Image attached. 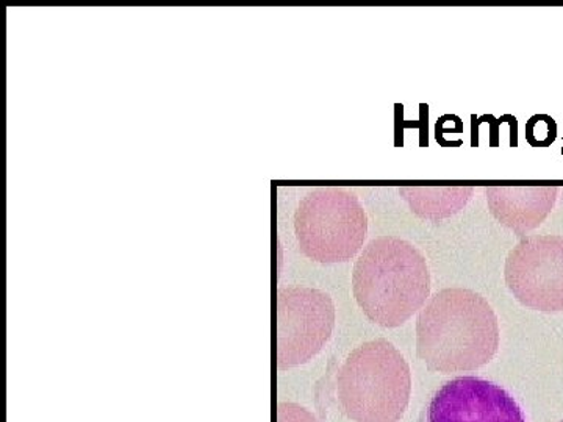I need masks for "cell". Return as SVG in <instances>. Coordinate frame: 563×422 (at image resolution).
Returning <instances> with one entry per match:
<instances>
[{"instance_id": "cell-14", "label": "cell", "mask_w": 563, "mask_h": 422, "mask_svg": "<svg viewBox=\"0 0 563 422\" xmlns=\"http://www.w3.org/2000/svg\"><path fill=\"white\" fill-rule=\"evenodd\" d=\"M504 121L509 122L510 125V147H518V121L514 114H504Z\"/></svg>"}, {"instance_id": "cell-16", "label": "cell", "mask_w": 563, "mask_h": 422, "mask_svg": "<svg viewBox=\"0 0 563 422\" xmlns=\"http://www.w3.org/2000/svg\"><path fill=\"white\" fill-rule=\"evenodd\" d=\"M561 422H563V420Z\"/></svg>"}, {"instance_id": "cell-11", "label": "cell", "mask_w": 563, "mask_h": 422, "mask_svg": "<svg viewBox=\"0 0 563 422\" xmlns=\"http://www.w3.org/2000/svg\"><path fill=\"white\" fill-rule=\"evenodd\" d=\"M277 422H320L313 413L298 403L282 402L277 407Z\"/></svg>"}, {"instance_id": "cell-12", "label": "cell", "mask_w": 563, "mask_h": 422, "mask_svg": "<svg viewBox=\"0 0 563 422\" xmlns=\"http://www.w3.org/2000/svg\"><path fill=\"white\" fill-rule=\"evenodd\" d=\"M448 133H463V121L455 114H443L442 118L437 120L435 124V140L440 146L444 147V135Z\"/></svg>"}, {"instance_id": "cell-15", "label": "cell", "mask_w": 563, "mask_h": 422, "mask_svg": "<svg viewBox=\"0 0 563 422\" xmlns=\"http://www.w3.org/2000/svg\"><path fill=\"white\" fill-rule=\"evenodd\" d=\"M562 155H563V147H562Z\"/></svg>"}, {"instance_id": "cell-3", "label": "cell", "mask_w": 563, "mask_h": 422, "mask_svg": "<svg viewBox=\"0 0 563 422\" xmlns=\"http://www.w3.org/2000/svg\"><path fill=\"white\" fill-rule=\"evenodd\" d=\"M412 374L388 340L355 347L336 374L342 412L352 422H399L409 407Z\"/></svg>"}, {"instance_id": "cell-8", "label": "cell", "mask_w": 563, "mask_h": 422, "mask_svg": "<svg viewBox=\"0 0 563 422\" xmlns=\"http://www.w3.org/2000/svg\"><path fill=\"white\" fill-rule=\"evenodd\" d=\"M488 210L496 221L501 222L517 235L542 225L558 202V187H488L485 190Z\"/></svg>"}, {"instance_id": "cell-10", "label": "cell", "mask_w": 563, "mask_h": 422, "mask_svg": "<svg viewBox=\"0 0 563 422\" xmlns=\"http://www.w3.org/2000/svg\"><path fill=\"white\" fill-rule=\"evenodd\" d=\"M558 140V122L550 114H533L526 122V141L532 147H550Z\"/></svg>"}, {"instance_id": "cell-9", "label": "cell", "mask_w": 563, "mask_h": 422, "mask_svg": "<svg viewBox=\"0 0 563 422\" xmlns=\"http://www.w3.org/2000/svg\"><path fill=\"white\" fill-rule=\"evenodd\" d=\"M473 187H402L399 196L421 220L442 221L465 209L473 198Z\"/></svg>"}, {"instance_id": "cell-4", "label": "cell", "mask_w": 563, "mask_h": 422, "mask_svg": "<svg viewBox=\"0 0 563 422\" xmlns=\"http://www.w3.org/2000/svg\"><path fill=\"white\" fill-rule=\"evenodd\" d=\"M368 218L357 196L339 187L307 192L295 211L299 249L310 260L332 265L350 262L362 251Z\"/></svg>"}, {"instance_id": "cell-1", "label": "cell", "mask_w": 563, "mask_h": 422, "mask_svg": "<svg viewBox=\"0 0 563 422\" xmlns=\"http://www.w3.org/2000/svg\"><path fill=\"white\" fill-rule=\"evenodd\" d=\"M499 340L495 310L479 292L466 288L435 292L418 314V357L431 371H476L493 360Z\"/></svg>"}, {"instance_id": "cell-6", "label": "cell", "mask_w": 563, "mask_h": 422, "mask_svg": "<svg viewBox=\"0 0 563 422\" xmlns=\"http://www.w3.org/2000/svg\"><path fill=\"white\" fill-rule=\"evenodd\" d=\"M504 277L514 298L528 309L563 312V236H525L507 255Z\"/></svg>"}, {"instance_id": "cell-13", "label": "cell", "mask_w": 563, "mask_h": 422, "mask_svg": "<svg viewBox=\"0 0 563 422\" xmlns=\"http://www.w3.org/2000/svg\"><path fill=\"white\" fill-rule=\"evenodd\" d=\"M481 120L488 122V125H490V141H488V146L490 147H498L499 146V127H501L503 120L499 118V120H496L493 114H484V116H481Z\"/></svg>"}, {"instance_id": "cell-2", "label": "cell", "mask_w": 563, "mask_h": 422, "mask_svg": "<svg viewBox=\"0 0 563 422\" xmlns=\"http://www.w3.org/2000/svg\"><path fill=\"white\" fill-rule=\"evenodd\" d=\"M352 291L365 316L380 327H399L421 312L431 296L428 263L412 243L379 236L366 244L352 273Z\"/></svg>"}, {"instance_id": "cell-7", "label": "cell", "mask_w": 563, "mask_h": 422, "mask_svg": "<svg viewBox=\"0 0 563 422\" xmlns=\"http://www.w3.org/2000/svg\"><path fill=\"white\" fill-rule=\"evenodd\" d=\"M418 422H526V417L501 385L463 376L437 388Z\"/></svg>"}, {"instance_id": "cell-5", "label": "cell", "mask_w": 563, "mask_h": 422, "mask_svg": "<svg viewBox=\"0 0 563 422\" xmlns=\"http://www.w3.org/2000/svg\"><path fill=\"white\" fill-rule=\"evenodd\" d=\"M335 306L324 291L307 287L277 292V368L280 371L313 360L331 340Z\"/></svg>"}]
</instances>
